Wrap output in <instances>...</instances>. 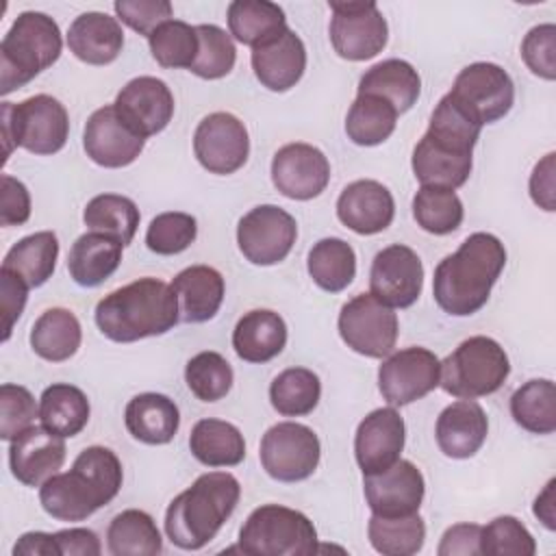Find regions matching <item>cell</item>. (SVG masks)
<instances>
[{
	"label": "cell",
	"mask_w": 556,
	"mask_h": 556,
	"mask_svg": "<svg viewBox=\"0 0 556 556\" xmlns=\"http://www.w3.org/2000/svg\"><path fill=\"white\" fill-rule=\"evenodd\" d=\"M506 265L504 243L491 232L469 235L454 254L434 269L432 295L441 311L454 317L478 313Z\"/></svg>",
	"instance_id": "obj_1"
},
{
	"label": "cell",
	"mask_w": 556,
	"mask_h": 556,
	"mask_svg": "<svg viewBox=\"0 0 556 556\" xmlns=\"http://www.w3.org/2000/svg\"><path fill=\"white\" fill-rule=\"evenodd\" d=\"M480 126L445 93L430 115L428 130L413 150V174L424 187L458 189L473 167V146Z\"/></svg>",
	"instance_id": "obj_2"
},
{
	"label": "cell",
	"mask_w": 556,
	"mask_h": 556,
	"mask_svg": "<svg viewBox=\"0 0 556 556\" xmlns=\"http://www.w3.org/2000/svg\"><path fill=\"white\" fill-rule=\"evenodd\" d=\"M122 463L104 445L85 447L70 471L50 476L39 486L41 508L59 521H83L106 506L122 489Z\"/></svg>",
	"instance_id": "obj_3"
},
{
	"label": "cell",
	"mask_w": 556,
	"mask_h": 556,
	"mask_svg": "<svg viewBox=\"0 0 556 556\" xmlns=\"http://www.w3.org/2000/svg\"><path fill=\"white\" fill-rule=\"evenodd\" d=\"M93 317L100 332L115 343L165 334L180 321L178 300L172 287L150 276L104 295Z\"/></svg>",
	"instance_id": "obj_4"
},
{
	"label": "cell",
	"mask_w": 556,
	"mask_h": 556,
	"mask_svg": "<svg viewBox=\"0 0 556 556\" xmlns=\"http://www.w3.org/2000/svg\"><path fill=\"white\" fill-rule=\"evenodd\" d=\"M241 497L239 480L228 471H206L178 493L165 510V534L180 549H202L215 539Z\"/></svg>",
	"instance_id": "obj_5"
},
{
	"label": "cell",
	"mask_w": 556,
	"mask_h": 556,
	"mask_svg": "<svg viewBox=\"0 0 556 556\" xmlns=\"http://www.w3.org/2000/svg\"><path fill=\"white\" fill-rule=\"evenodd\" d=\"M61 30L50 15L20 13L0 43V93L9 96L30 83L61 56Z\"/></svg>",
	"instance_id": "obj_6"
},
{
	"label": "cell",
	"mask_w": 556,
	"mask_h": 556,
	"mask_svg": "<svg viewBox=\"0 0 556 556\" xmlns=\"http://www.w3.org/2000/svg\"><path fill=\"white\" fill-rule=\"evenodd\" d=\"M0 119L4 161L11 156L13 148H24L39 156L56 154L70 135V115L65 106L48 93L30 96L20 104L2 102Z\"/></svg>",
	"instance_id": "obj_7"
},
{
	"label": "cell",
	"mask_w": 556,
	"mask_h": 556,
	"mask_svg": "<svg viewBox=\"0 0 556 556\" xmlns=\"http://www.w3.org/2000/svg\"><path fill=\"white\" fill-rule=\"evenodd\" d=\"M510 374L504 348L484 334L465 339L445 361H441L439 384L458 400H476L495 393Z\"/></svg>",
	"instance_id": "obj_8"
},
{
	"label": "cell",
	"mask_w": 556,
	"mask_h": 556,
	"mask_svg": "<svg viewBox=\"0 0 556 556\" xmlns=\"http://www.w3.org/2000/svg\"><path fill=\"white\" fill-rule=\"evenodd\" d=\"M239 549L250 556H311L317 552V530L300 510L263 504L243 521Z\"/></svg>",
	"instance_id": "obj_9"
},
{
	"label": "cell",
	"mask_w": 556,
	"mask_h": 556,
	"mask_svg": "<svg viewBox=\"0 0 556 556\" xmlns=\"http://www.w3.org/2000/svg\"><path fill=\"white\" fill-rule=\"evenodd\" d=\"M447 96L478 126L502 119L515 102V85L508 72L495 63L478 61L458 72Z\"/></svg>",
	"instance_id": "obj_10"
},
{
	"label": "cell",
	"mask_w": 556,
	"mask_h": 556,
	"mask_svg": "<svg viewBox=\"0 0 556 556\" xmlns=\"http://www.w3.org/2000/svg\"><path fill=\"white\" fill-rule=\"evenodd\" d=\"M261 465L278 482H300L319 465L321 445L313 428L298 421H280L261 439Z\"/></svg>",
	"instance_id": "obj_11"
},
{
	"label": "cell",
	"mask_w": 556,
	"mask_h": 556,
	"mask_svg": "<svg viewBox=\"0 0 556 556\" xmlns=\"http://www.w3.org/2000/svg\"><path fill=\"white\" fill-rule=\"evenodd\" d=\"M339 334L356 354L384 358L397 341V315L371 293H358L341 306Z\"/></svg>",
	"instance_id": "obj_12"
},
{
	"label": "cell",
	"mask_w": 556,
	"mask_h": 556,
	"mask_svg": "<svg viewBox=\"0 0 556 556\" xmlns=\"http://www.w3.org/2000/svg\"><path fill=\"white\" fill-rule=\"evenodd\" d=\"M328 7L332 11L330 41L341 59L367 61L382 52L387 46L389 26L376 2L332 0Z\"/></svg>",
	"instance_id": "obj_13"
},
{
	"label": "cell",
	"mask_w": 556,
	"mask_h": 556,
	"mask_svg": "<svg viewBox=\"0 0 556 556\" xmlns=\"http://www.w3.org/2000/svg\"><path fill=\"white\" fill-rule=\"evenodd\" d=\"M298 237L293 215L276 204H261L248 211L237 224L241 254L254 265H276L287 258Z\"/></svg>",
	"instance_id": "obj_14"
},
{
	"label": "cell",
	"mask_w": 556,
	"mask_h": 556,
	"mask_svg": "<svg viewBox=\"0 0 556 556\" xmlns=\"http://www.w3.org/2000/svg\"><path fill=\"white\" fill-rule=\"evenodd\" d=\"M441 361L434 352L413 345L389 354L378 369V389L391 406H406L439 387Z\"/></svg>",
	"instance_id": "obj_15"
},
{
	"label": "cell",
	"mask_w": 556,
	"mask_h": 556,
	"mask_svg": "<svg viewBox=\"0 0 556 556\" xmlns=\"http://www.w3.org/2000/svg\"><path fill=\"white\" fill-rule=\"evenodd\" d=\"M193 152L204 169L228 176L245 165L250 154V137L239 117L217 111L198 124L193 132Z\"/></svg>",
	"instance_id": "obj_16"
},
{
	"label": "cell",
	"mask_w": 556,
	"mask_h": 556,
	"mask_svg": "<svg viewBox=\"0 0 556 556\" xmlns=\"http://www.w3.org/2000/svg\"><path fill=\"white\" fill-rule=\"evenodd\" d=\"M424 287V265L415 250L402 243L382 248L369 269V293L391 308H408Z\"/></svg>",
	"instance_id": "obj_17"
},
{
	"label": "cell",
	"mask_w": 556,
	"mask_h": 556,
	"mask_svg": "<svg viewBox=\"0 0 556 556\" xmlns=\"http://www.w3.org/2000/svg\"><path fill=\"white\" fill-rule=\"evenodd\" d=\"M271 182L285 198L313 200L330 182V163L311 143H287L271 159Z\"/></svg>",
	"instance_id": "obj_18"
},
{
	"label": "cell",
	"mask_w": 556,
	"mask_h": 556,
	"mask_svg": "<svg viewBox=\"0 0 556 556\" xmlns=\"http://www.w3.org/2000/svg\"><path fill=\"white\" fill-rule=\"evenodd\" d=\"M363 491L371 515L402 517L419 510L426 493V482L417 465L397 460L380 473L363 476Z\"/></svg>",
	"instance_id": "obj_19"
},
{
	"label": "cell",
	"mask_w": 556,
	"mask_h": 556,
	"mask_svg": "<svg viewBox=\"0 0 556 556\" xmlns=\"http://www.w3.org/2000/svg\"><path fill=\"white\" fill-rule=\"evenodd\" d=\"M113 106L139 137L148 139L172 122L174 96L161 78L137 76L119 89Z\"/></svg>",
	"instance_id": "obj_20"
},
{
	"label": "cell",
	"mask_w": 556,
	"mask_h": 556,
	"mask_svg": "<svg viewBox=\"0 0 556 556\" xmlns=\"http://www.w3.org/2000/svg\"><path fill=\"white\" fill-rule=\"evenodd\" d=\"M146 139L139 137L115 111L113 104L93 111L83 130V148L87 156L109 169L130 165L143 150Z\"/></svg>",
	"instance_id": "obj_21"
},
{
	"label": "cell",
	"mask_w": 556,
	"mask_h": 556,
	"mask_svg": "<svg viewBox=\"0 0 556 556\" xmlns=\"http://www.w3.org/2000/svg\"><path fill=\"white\" fill-rule=\"evenodd\" d=\"M406 426L393 406L371 410L356 428L354 456L363 476L380 473L402 456Z\"/></svg>",
	"instance_id": "obj_22"
},
{
	"label": "cell",
	"mask_w": 556,
	"mask_h": 556,
	"mask_svg": "<svg viewBox=\"0 0 556 556\" xmlns=\"http://www.w3.org/2000/svg\"><path fill=\"white\" fill-rule=\"evenodd\" d=\"M65 460V441L48 432L43 426H30L20 432L9 447V467L17 482L41 486L50 476L59 473Z\"/></svg>",
	"instance_id": "obj_23"
},
{
	"label": "cell",
	"mask_w": 556,
	"mask_h": 556,
	"mask_svg": "<svg viewBox=\"0 0 556 556\" xmlns=\"http://www.w3.org/2000/svg\"><path fill=\"white\" fill-rule=\"evenodd\" d=\"M252 70L269 91H289L306 70L304 41L287 26L271 39L252 48Z\"/></svg>",
	"instance_id": "obj_24"
},
{
	"label": "cell",
	"mask_w": 556,
	"mask_h": 556,
	"mask_svg": "<svg viewBox=\"0 0 556 556\" xmlns=\"http://www.w3.org/2000/svg\"><path fill=\"white\" fill-rule=\"evenodd\" d=\"M395 202L391 191L371 178L350 182L337 200L339 222L356 235H376L391 226Z\"/></svg>",
	"instance_id": "obj_25"
},
{
	"label": "cell",
	"mask_w": 556,
	"mask_h": 556,
	"mask_svg": "<svg viewBox=\"0 0 556 556\" xmlns=\"http://www.w3.org/2000/svg\"><path fill=\"white\" fill-rule=\"evenodd\" d=\"M486 432V413L473 400H458L445 406L434 428L437 445L450 458H471L482 447Z\"/></svg>",
	"instance_id": "obj_26"
},
{
	"label": "cell",
	"mask_w": 556,
	"mask_h": 556,
	"mask_svg": "<svg viewBox=\"0 0 556 556\" xmlns=\"http://www.w3.org/2000/svg\"><path fill=\"white\" fill-rule=\"evenodd\" d=\"M178 300V315L185 324H202L217 315L224 302V276L208 265H191L172 280Z\"/></svg>",
	"instance_id": "obj_27"
},
{
	"label": "cell",
	"mask_w": 556,
	"mask_h": 556,
	"mask_svg": "<svg viewBox=\"0 0 556 556\" xmlns=\"http://www.w3.org/2000/svg\"><path fill=\"white\" fill-rule=\"evenodd\" d=\"M124 46V30L117 17L100 11H87L78 15L67 30L70 52L87 65L113 63Z\"/></svg>",
	"instance_id": "obj_28"
},
{
	"label": "cell",
	"mask_w": 556,
	"mask_h": 556,
	"mask_svg": "<svg viewBox=\"0 0 556 556\" xmlns=\"http://www.w3.org/2000/svg\"><path fill=\"white\" fill-rule=\"evenodd\" d=\"M287 345L285 319L269 311L256 308L245 313L232 330V348L245 363H267Z\"/></svg>",
	"instance_id": "obj_29"
},
{
	"label": "cell",
	"mask_w": 556,
	"mask_h": 556,
	"mask_svg": "<svg viewBox=\"0 0 556 556\" xmlns=\"http://www.w3.org/2000/svg\"><path fill=\"white\" fill-rule=\"evenodd\" d=\"M126 430L148 445L169 443L180 426V413L172 397L163 393H139L124 410Z\"/></svg>",
	"instance_id": "obj_30"
},
{
	"label": "cell",
	"mask_w": 556,
	"mask_h": 556,
	"mask_svg": "<svg viewBox=\"0 0 556 556\" xmlns=\"http://www.w3.org/2000/svg\"><path fill=\"white\" fill-rule=\"evenodd\" d=\"M122 243L100 235V232H85L80 235L67 254V269L76 285L80 287H100L109 280L119 263H122Z\"/></svg>",
	"instance_id": "obj_31"
},
{
	"label": "cell",
	"mask_w": 556,
	"mask_h": 556,
	"mask_svg": "<svg viewBox=\"0 0 556 556\" xmlns=\"http://www.w3.org/2000/svg\"><path fill=\"white\" fill-rule=\"evenodd\" d=\"M358 93H369L387 100L400 115L417 102L421 93V78L408 61L387 59L371 65L361 76Z\"/></svg>",
	"instance_id": "obj_32"
},
{
	"label": "cell",
	"mask_w": 556,
	"mask_h": 556,
	"mask_svg": "<svg viewBox=\"0 0 556 556\" xmlns=\"http://www.w3.org/2000/svg\"><path fill=\"white\" fill-rule=\"evenodd\" d=\"M83 330L78 317L70 308L43 311L30 328V348L37 356L50 363H63L72 358L80 348Z\"/></svg>",
	"instance_id": "obj_33"
},
{
	"label": "cell",
	"mask_w": 556,
	"mask_h": 556,
	"mask_svg": "<svg viewBox=\"0 0 556 556\" xmlns=\"http://www.w3.org/2000/svg\"><path fill=\"white\" fill-rule=\"evenodd\" d=\"M189 450L206 467H235L245 458L241 430L224 419H200L189 434Z\"/></svg>",
	"instance_id": "obj_34"
},
{
	"label": "cell",
	"mask_w": 556,
	"mask_h": 556,
	"mask_svg": "<svg viewBox=\"0 0 556 556\" xmlns=\"http://www.w3.org/2000/svg\"><path fill=\"white\" fill-rule=\"evenodd\" d=\"M59 239L52 230L33 232L20 239L2 261V269L20 276L30 289L46 285L56 267Z\"/></svg>",
	"instance_id": "obj_35"
},
{
	"label": "cell",
	"mask_w": 556,
	"mask_h": 556,
	"mask_svg": "<svg viewBox=\"0 0 556 556\" xmlns=\"http://www.w3.org/2000/svg\"><path fill=\"white\" fill-rule=\"evenodd\" d=\"M39 419L52 434L76 437L89 421V400L78 387L54 382L39 397Z\"/></svg>",
	"instance_id": "obj_36"
},
{
	"label": "cell",
	"mask_w": 556,
	"mask_h": 556,
	"mask_svg": "<svg viewBox=\"0 0 556 556\" xmlns=\"http://www.w3.org/2000/svg\"><path fill=\"white\" fill-rule=\"evenodd\" d=\"M106 547L113 556H156L163 552V539L146 510L128 508L111 519Z\"/></svg>",
	"instance_id": "obj_37"
},
{
	"label": "cell",
	"mask_w": 556,
	"mask_h": 556,
	"mask_svg": "<svg viewBox=\"0 0 556 556\" xmlns=\"http://www.w3.org/2000/svg\"><path fill=\"white\" fill-rule=\"evenodd\" d=\"M230 35L243 46H258L287 28L285 11L269 0H235L228 4Z\"/></svg>",
	"instance_id": "obj_38"
},
{
	"label": "cell",
	"mask_w": 556,
	"mask_h": 556,
	"mask_svg": "<svg viewBox=\"0 0 556 556\" xmlns=\"http://www.w3.org/2000/svg\"><path fill=\"white\" fill-rule=\"evenodd\" d=\"M306 267L308 276L319 289L339 293L356 276V254L348 241L339 237H326L311 248Z\"/></svg>",
	"instance_id": "obj_39"
},
{
	"label": "cell",
	"mask_w": 556,
	"mask_h": 556,
	"mask_svg": "<svg viewBox=\"0 0 556 556\" xmlns=\"http://www.w3.org/2000/svg\"><path fill=\"white\" fill-rule=\"evenodd\" d=\"M137 204L119 193H100L91 198L83 211V222L89 232L106 235L122 245H128L139 226Z\"/></svg>",
	"instance_id": "obj_40"
},
{
	"label": "cell",
	"mask_w": 556,
	"mask_h": 556,
	"mask_svg": "<svg viewBox=\"0 0 556 556\" xmlns=\"http://www.w3.org/2000/svg\"><path fill=\"white\" fill-rule=\"evenodd\" d=\"M513 419L532 434H552L556 430V387L547 378H534L521 384L510 397Z\"/></svg>",
	"instance_id": "obj_41"
},
{
	"label": "cell",
	"mask_w": 556,
	"mask_h": 556,
	"mask_svg": "<svg viewBox=\"0 0 556 556\" xmlns=\"http://www.w3.org/2000/svg\"><path fill=\"white\" fill-rule=\"evenodd\" d=\"M397 122V111L382 98L358 93L345 117V135L356 146H378L387 141Z\"/></svg>",
	"instance_id": "obj_42"
},
{
	"label": "cell",
	"mask_w": 556,
	"mask_h": 556,
	"mask_svg": "<svg viewBox=\"0 0 556 556\" xmlns=\"http://www.w3.org/2000/svg\"><path fill=\"white\" fill-rule=\"evenodd\" d=\"M367 536L371 547L382 556H413L424 547L426 523L419 513L402 517L371 515Z\"/></svg>",
	"instance_id": "obj_43"
},
{
	"label": "cell",
	"mask_w": 556,
	"mask_h": 556,
	"mask_svg": "<svg viewBox=\"0 0 556 556\" xmlns=\"http://www.w3.org/2000/svg\"><path fill=\"white\" fill-rule=\"evenodd\" d=\"M321 395V382L315 371L306 367H289L280 371L271 387V406L285 417H302L313 413Z\"/></svg>",
	"instance_id": "obj_44"
},
{
	"label": "cell",
	"mask_w": 556,
	"mask_h": 556,
	"mask_svg": "<svg viewBox=\"0 0 556 556\" xmlns=\"http://www.w3.org/2000/svg\"><path fill=\"white\" fill-rule=\"evenodd\" d=\"M463 202L454 189L421 185L413 198V217L426 232L450 235L463 224Z\"/></svg>",
	"instance_id": "obj_45"
},
{
	"label": "cell",
	"mask_w": 556,
	"mask_h": 556,
	"mask_svg": "<svg viewBox=\"0 0 556 556\" xmlns=\"http://www.w3.org/2000/svg\"><path fill=\"white\" fill-rule=\"evenodd\" d=\"M150 52L161 67H191L198 54V33L195 26L182 20H167L150 37Z\"/></svg>",
	"instance_id": "obj_46"
},
{
	"label": "cell",
	"mask_w": 556,
	"mask_h": 556,
	"mask_svg": "<svg viewBox=\"0 0 556 556\" xmlns=\"http://www.w3.org/2000/svg\"><path fill=\"white\" fill-rule=\"evenodd\" d=\"M198 54L189 72L200 78L217 80L232 72L237 61V48L232 37L215 24H198Z\"/></svg>",
	"instance_id": "obj_47"
},
{
	"label": "cell",
	"mask_w": 556,
	"mask_h": 556,
	"mask_svg": "<svg viewBox=\"0 0 556 556\" xmlns=\"http://www.w3.org/2000/svg\"><path fill=\"white\" fill-rule=\"evenodd\" d=\"M232 378L230 363L213 350L195 354L185 367V382L202 402H217L226 397L232 387Z\"/></svg>",
	"instance_id": "obj_48"
},
{
	"label": "cell",
	"mask_w": 556,
	"mask_h": 556,
	"mask_svg": "<svg viewBox=\"0 0 556 556\" xmlns=\"http://www.w3.org/2000/svg\"><path fill=\"white\" fill-rule=\"evenodd\" d=\"M198 237V222L189 213L167 211L159 213L148 230H146V245L150 252L161 256H174L185 252Z\"/></svg>",
	"instance_id": "obj_49"
},
{
	"label": "cell",
	"mask_w": 556,
	"mask_h": 556,
	"mask_svg": "<svg viewBox=\"0 0 556 556\" xmlns=\"http://www.w3.org/2000/svg\"><path fill=\"white\" fill-rule=\"evenodd\" d=\"M536 543L528 528L510 515L495 517L480 530V554L486 556H534Z\"/></svg>",
	"instance_id": "obj_50"
},
{
	"label": "cell",
	"mask_w": 556,
	"mask_h": 556,
	"mask_svg": "<svg viewBox=\"0 0 556 556\" xmlns=\"http://www.w3.org/2000/svg\"><path fill=\"white\" fill-rule=\"evenodd\" d=\"M35 417H39V406L33 393L22 384L4 382L0 387V439L13 441L33 426Z\"/></svg>",
	"instance_id": "obj_51"
},
{
	"label": "cell",
	"mask_w": 556,
	"mask_h": 556,
	"mask_svg": "<svg viewBox=\"0 0 556 556\" xmlns=\"http://www.w3.org/2000/svg\"><path fill=\"white\" fill-rule=\"evenodd\" d=\"M521 59L528 70L545 80L556 78V26L539 24L521 41Z\"/></svg>",
	"instance_id": "obj_52"
},
{
	"label": "cell",
	"mask_w": 556,
	"mask_h": 556,
	"mask_svg": "<svg viewBox=\"0 0 556 556\" xmlns=\"http://www.w3.org/2000/svg\"><path fill=\"white\" fill-rule=\"evenodd\" d=\"M113 9L117 13V20L146 37H150L161 24L172 20L174 13L167 0H117Z\"/></svg>",
	"instance_id": "obj_53"
},
{
	"label": "cell",
	"mask_w": 556,
	"mask_h": 556,
	"mask_svg": "<svg viewBox=\"0 0 556 556\" xmlns=\"http://www.w3.org/2000/svg\"><path fill=\"white\" fill-rule=\"evenodd\" d=\"M2 195H0V224L2 226H22L30 217V193L24 182L17 178L2 174L0 178Z\"/></svg>",
	"instance_id": "obj_54"
},
{
	"label": "cell",
	"mask_w": 556,
	"mask_h": 556,
	"mask_svg": "<svg viewBox=\"0 0 556 556\" xmlns=\"http://www.w3.org/2000/svg\"><path fill=\"white\" fill-rule=\"evenodd\" d=\"M28 289L30 287L20 276H15L7 269H0V302H2V317H4L2 341H9L13 324L20 319V315L26 306Z\"/></svg>",
	"instance_id": "obj_55"
},
{
	"label": "cell",
	"mask_w": 556,
	"mask_h": 556,
	"mask_svg": "<svg viewBox=\"0 0 556 556\" xmlns=\"http://www.w3.org/2000/svg\"><path fill=\"white\" fill-rule=\"evenodd\" d=\"M480 530L478 523H454L450 526L437 547L439 556H476L480 554Z\"/></svg>",
	"instance_id": "obj_56"
},
{
	"label": "cell",
	"mask_w": 556,
	"mask_h": 556,
	"mask_svg": "<svg viewBox=\"0 0 556 556\" xmlns=\"http://www.w3.org/2000/svg\"><path fill=\"white\" fill-rule=\"evenodd\" d=\"M554 152L545 154L543 161H539L530 176V195L536 206L543 211H556V169H554Z\"/></svg>",
	"instance_id": "obj_57"
},
{
	"label": "cell",
	"mask_w": 556,
	"mask_h": 556,
	"mask_svg": "<svg viewBox=\"0 0 556 556\" xmlns=\"http://www.w3.org/2000/svg\"><path fill=\"white\" fill-rule=\"evenodd\" d=\"M61 556H100L102 545L93 530L89 528H67L54 532Z\"/></svg>",
	"instance_id": "obj_58"
},
{
	"label": "cell",
	"mask_w": 556,
	"mask_h": 556,
	"mask_svg": "<svg viewBox=\"0 0 556 556\" xmlns=\"http://www.w3.org/2000/svg\"><path fill=\"white\" fill-rule=\"evenodd\" d=\"M15 556H61L54 534L48 532H26L13 545Z\"/></svg>",
	"instance_id": "obj_59"
},
{
	"label": "cell",
	"mask_w": 556,
	"mask_h": 556,
	"mask_svg": "<svg viewBox=\"0 0 556 556\" xmlns=\"http://www.w3.org/2000/svg\"><path fill=\"white\" fill-rule=\"evenodd\" d=\"M554 486L556 480L552 478L547 482V486L543 489V493L536 497L534 502V515L539 517V521L547 528V530H556V510H554Z\"/></svg>",
	"instance_id": "obj_60"
}]
</instances>
